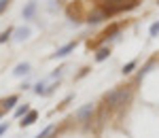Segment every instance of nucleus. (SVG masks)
Wrapping results in <instances>:
<instances>
[{
	"instance_id": "f257e3e1",
	"label": "nucleus",
	"mask_w": 159,
	"mask_h": 138,
	"mask_svg": "<svg viewBox=\"0 0 159 138\" xmlns=\"http://www.w3.org/2000/svg\"><path fill=\"white\" fill-rule=\"evenodd\" d=\"M134 91H136V83L117 85V87H112L110 91H106V94L102 96V106H104L106 111H119V108H123L125 104L132 102Z\"/></svg>"
},
{
	"instance_id": "f03ea898",
	"label": "nucleus",
	"mask_w": 159,
	"mask_h": 138,
	"mask_svg": "<svg viewBox=\"0 0 159 138\" xmlns=\"http://www.w3.org/2000/svg\"><path fill=\"white\" fill-rule=\"evenodd\" d=\"M96 111H98V106H96L93 102H87V104L79 106V108L74 111V121H76L79 126H87V123L96 121Z\"/></svg>"
},
{
	"instance_id": "7ed1b4c3",
	"label": "nucleus",
	"mask_w": 159,
	"mask_h": 138,
	"mask_svg": "<svg viewBox=\"0 0 159 138\" xmlns=\"http://www.w3.org/2000/svg\"><path fill=\"white\" fill-rule=\"evenodd\" d=\"M79 43H81L79 38H74V40H68L66 45L57 47V51H55V53H51L49 60H64V58H68V55H70V53H72V51L79 47Z\"/></svg>"
},
{
	"instance_id": "20e7f679",
	"label": "nucleus",
	"mask_w": 159,
	"mask_h": 138,
	"mask_svg": "<svg viewBox=\"0 0 159 138\" xmlns=\"http://www.w3.org/2000/svg\"><path fill=\"white\" fill-rule=\"evenodd\" d=\"M121 28H123V24H121V21H112L110 25H106V28H104V32L100 34V43L117 38V34H119V30H121Z\"/></svg>"
},
{
	"instance_id": "39448f33",
	"label": "nucleus",
	"mask_w": 159,
	"mask_h": 138,
	"mask_svg": "<svg viewBox=\"0 0 159 138\" xmlns=\"http://www.w3.org/2000/svg\"><path fill=\"white\" fill-rule=\"evenodd\" d=\"M17 104H19V94H11L7 98H2L0 100V113L4 115V113H9V111H15Z\"/></svg>"
},
{
	"instance_id": "423d86ee",
	"label": "nucleus",
	"mask_w": 159,
	"mask_h": 138,
	"mask_svg": "<svg viewBox=\"0 0 159 138\" xmlns=\"http://www.w3.org/2000/svg\"><path fill=\"white\" fill-rule=\"evenodd\" d=\"M30 36H32V28L30 25H19L13 32V40H17V43H25V40H30Z\"/></svg>"
},
{
	"instance_id": "0eeeda50",
	"label": "nucleus",
	"mask_w": 159,
	"mask_h": 138,
	"mask_svg": "<svg viewBox=\"0 0 159 138\" xmlns=\"http://www.w3.org/2000/svg\"><path fill=\"white\" fill-rule=\"evenodd\" d=\"M36 11H38L36 0H30V2H25V7L21 9V17L30 21V19H34V17H36Z\"/></svg>"
},
{
	"instance_id": "6e6552de",
	"label": "nucleus",
	"mask_w": 159,
	"mask_h": 138,
	"mask_svg": "<svg viewBox=\"0 0 159 138\" xmlns=\"http://www.w3.org/2000/svg\"><path fill=\"white\" fill-rule=\"evenodd\" d=\"M38 121V111H30V113H25L24 117H21V121H19V127H30V126H34Z\"/></svg>"
},
{
	"instance_id": "1a4fd4ad",
	"label": "nucleus",
	"mask_w": 159,
	"mask_h": 138,
	"mask_svg": "<svg viewBox=\"0 0 159 138\" xmlns=\"http://www.w3.org/2000/svg\"><path fill=\"white\" fill-rule=\"evenodd\" d=\"M155 62H157V58H151V60H147V64H144V66L138 70V75H136V81H134V83H140V81H142V79L148 75V70L155 66Z\"/></svg>"
},
{
	"instance_id": "9d476101",
	"label": "nucleus",
	"mask_w": 159,
	"mask_h": 138,
	"mask_svg": "<svg viewBox=\"0 0 159 138\" xmlns=\"http://www.w3.org/2000/svg\"><path fill=\"white\" fill-rule=\"evenodd\" d=\"M32 72V66L28 62H19L15 68H13V76H28Z\"/></svg>"
},
{
	"instance_id": "9b49d317",
	"label": "nucleus",
	"mask_w": 159,
	"mask_h": 138,
	"mask_svg": "<svg viewBox=\"0 0 159 138\" xmlns=\"http://www.w3.org/2000/svg\"><path fill=\"white\" fill-rule=\"evenodd\" d=\"M106 19H108V17L100 11V9L96 13H89V15H87V24L89 25H98V24H102V21H106Z\"/></svg>"
},
{
	"instance_id": "f8f14e48",
	"label": "nucleus",
	"mask_w": 159,
	"mask_h": 138,
	"mask_svg": "<svg viewBox=\"0 0 159 138\" xmlns=\"http://www.w3.org/2000/svg\"><path fill=\"white\" fill-rule=\"evenodd\" d=\"M110 58V47L108 45H102V47H98V49H96V55H93V60H96V62H104V60H108Z\"/></svg>"
},
{
	"instance_id": "ddd939ff",
	"label": "nucleus",
	"mask_w": 159,
	"mask_h": 138,
	"mask_svg": "<svg viewBox=\"0 0 159 138\" xmlns=\"http://www.w3.org/2000/svg\"><path fill=\"white\" fill-rule=\"evenodd\" d=\"M32 111V106H30V102H24V104H17V108L13 111V117L15 119H21L25 113H30Z\"/></svg>"
},
{
	"instance_id": "4468645a",
	"label": "nucleus",
	"mask_w": 159,
	"mask_h": 138,
	"mask_svg": "<svg viewBox=\"0 0 159 138\" xmlns=\"http://www.w3.org/2000/svg\"><path fill=\"white\" fill-rule=\"evenodd\" d=\"M138 62H140V60H138V58H134V60H129L127 64H123V68H121V75H123V76L132 75V72H134L136 68H138Z\"/></svg>"
},
{
	"instance_id": "2eb2a0df",
	"label": "nucleus",
	"mask_w": 159,
	"mask_h": 138,
	"mask_svg": "<svg viewBox=\"0 0 159 138\" xmlns=\"http://www.w3.org/2000/svg\"><path fill=\"white\" fill-rule=\"evenodd\" d=\"M13 32H15V28H13V25H9L7 30H2V32H0V43H2V45H4V43H9V40L13 38Z\"/></svg>"
},
{
	"instance_id": "dca6fc26",
	"label": "nucleus",
	"mask_w": 159,
	"mask_h": 138,
	"mask_svg": "<svg viewBox=\"0 0 159 138\" xmlns=\"http://www.w3.org/2000/svg\"><path fill=\"white\" fill-rule=\"evenodd\" d=\"M45 89H47V81H38L36 85L32 87V91H34L36 96H43V98H45Z\"/></svg>"
},
{
	"instance_id": "f3484780",
	"label": "nucleus",
	"mask_w": 159,
	"mask_h": 138,
	"mask_svg": "<svg viewBox=\"0 0 159 138\" xmlns=\"http://www.w3.org/2000/svg\"><path fill=\"white\" fill-rule=\"evenodd\" d=\"M89 72H91V66H83V68H81L76 75H74V81H81V79H85Z\"/></svg>"
},
{
	"instance_id": "a211bd4d",
	"label": "nucleus",
	"mask_w": 159,
	"mask_h": 138,
	"mask_svg": "<svg viewBox=\"0 0 159 138\" xmlns=\"http://www.w3.org/2000/svg\"><path fill=\"white\" fill-rule=\"evenodd\" d=\"M72 100H74V94H70V96H66V98H64V100H61L60 104H57V108H55V111H64V108H68V104H70Z\"/></svg>"
},
{
	"instance_id": "6ab92c4d",
	"label": "nucleus",
	"mask_w": 159,
	"mask_h": 138,
	"mask_svg": "<svg viewBox=\"0 0 159 138\" xmlns=\"http://www.w3.org/2000/svg\"><path fill=\"white\" fill-rule=\"evenodd\" d=\"M60 85H61L60 81H51L49 85H47V89H45V98H47V96H51V94H53V91H55V89L60 87Z\"/></svg>"
},
{
	"instance_id": "aec40b11",
	"label": "nucleus",
	"mask_w": 159,
	"mask_h": 138,
	"mask_svg": "<svg viewBox=\"0 0 159 138\" xmlns=\"http://www.w3.org/2000/svg\"><path fill=\"white\" fill-rule=\"evenodd\" d=\"M64 70H66V68H64V66H57V70H53V72H51V75L47 76V79H49V81H55V79H57V81H60V76L64 75Z\"/></svg>"
},
{
	"instance_id": "412c9836",
	"label": "nucleus",
	"mask_w": 159,
	"mask_h": 138,
	"mask_svg": "<svg viewBox=\"0 0 159 138\" xmlns=\"http://www.w3.org/2000/svg\"><path fill=\"white\" fill-rule=\"evenodd\" d=\"M148 36L151 38L159 36V21H153V24H151V28H148Z\"/></svg>"
},
{
	"instance_id": "4be33fe9",
	"label": "nucleus",
	"mask_w": 159,
	"mask_h": 138,
	"mask_svg": "<svg viewBox=\"0 0 159 138\" xmlns=\"http://www.w3.org/2000/svg\"><path fill=\"white\" fill-rule=\"evenodd\" d=\"M55 130H57V127H55V126H47V127H45V130H43V132H40V134H38L36 138H49L51 134L55 132Z\"/></svg>"
},
{
	"instance_id": "5701e85b",
	"label": "nucleus",
	"mask_w": 159,
	"mask_h": 138,
	"mask_svg": "<svg viewBox=\"0 0 159 138\" xmlns=\"http://www.w3.org/2000/svg\"><path fill=\"white\" fill-rule=\"evenodd\" d=\"M11 4H13V0H0V15H4V13L9 11Z\"/></svg>"
},
{
	"instance_id": "b1692460",
	"label": "nucleus",
	"mask_w": 159,
	"mask_h": 138,
	"mask_svg": "<svg viewBox=\"0 0 159 138\" xmlns=\"http://www.w3.org/2000/svg\"><path fill=\"white\" fill-rule=\"evenodd\" d=\"M9 127H11V123H9V121L0 123V136H2V134H7V130H9Z\"/></svg>"
},
{
	"instance_id": "393cba45",
	"label": "nucleus",
	"mask_w": 159,
	"mask_h": 138,
	"mask_svg": "<svg viewBox=\"0 0 159 138\" xmlns=\"http://www.w3.org/2000/svg\"><path fill=\"white\" fill-rule=\"evenodd\" d=\"M19 89H21V91H25V89H32V85H30V83H21V87H19Z\"/></svg>"
},
{
	"instance_id": "a878e982",
	"label": "nucleus",
	"mask_w": 159,
	"mask_h": 138,
	"mask_svg": "<svg viewBox=\"0 0 159 138\" xmlns=\"http://www.w3.org/2000/svg\"><path fill=\"white\" fill-rule=\"evenodd\" d=\"M2 117H4V115H2V113H0V119H2Z\"/></svg>"
},
{
	"instance_id": "bb28decb",
	"label": "nucleus",
	"mask_w": 159,
	"mask_h": 138,
	"mask_svg": "<svg viewBox=\"0 0 159 138\" xmlns=\"http://www.w3.org/2000/svg\"><path fill=\"white\" fill-rule=\"evenodd\" d=\"M157 4H159V0H157Z\"/></svg>"
}]
</instances>
